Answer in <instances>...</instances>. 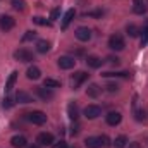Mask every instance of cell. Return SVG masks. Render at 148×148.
I'll return each instance as SVG.
<instances>
[{"instance_id":"obj_3","label":"cell","mask_w":148,"mask_h":148,"mask_svg":"<svg viewBox=\"0 0 148 148\" xmlns=\"http://www.w3.org/2000/svg\"><path fill=\"white\" fill-rule=\"evenodd\" d=\"M14 59L19 62H31L33 60V52L26 50V48H19L14 52Z\"/></svg>"},{"instance_id":"obj_19","label":"cell","mask_w":148,"mask_h":148,"mask_svg":"<svg viewBox=\"0 0 148 148\" xmlns=\"http://www.w3.org/2000/svg\"><path fill=\"white\" fill-rule=\"evenodd\" d=\"M100 91H102V88H100L98 84H90L88 90H86V95L91 97V98H97V97L100 95Z\"/></svg>"},{"instance_id":"obj_29","label":"cell","mask_w":148,"mask_h":148,"mask_svg":"<svg viewBox=\"0 0 148 148\" xmlns=\"http://www.w3.org/2000/svg\"><path fill=\"white\" fill-rule=\"evenodd\" d=\"M148 43V21L145 23V28H143V36H141V47H145Z\"/></svg>"},{"instance_id":"obj_31","label":"cell","mask_w":148,"mask_h":148,"mask_svg":"<svg viewBox=\"0 0 148 148\" xmlns=\"http://www.w3.org/2000/svg\"><path fill=\"white\" fill-rule=\"evenodd\" d=\"M14 105V100L10 98V97H7V98H3V102H2V107L3 109H10Z\"/></svg>"},{"instance_id":"obj_16","label":"cell","mask_w":148,"mask_h":148,"mask_svg":"<svg viewBox=\"0 0 148 148\" xmlns=\"http://www.w3.org/2000/svg\"><path fill=\"white\" fill-rule=\"evenodd\" d=\"M17 71H12L10 73V76H9V79H7V83H5V91L9 93L12 88H14V84H16V81H17Z\"/></svg>"},{"instance_id":"obj_32","label":"cell","mask_w":148,"mask_h":148,"mask_svg":"<svg viewBox=\"0 0 148 148\" xmlns=\"http://www.w3.org/2000/svg\"><path fill=\"white\" fill-rule=\"evenodd\" d=\"M136 112V121H145L147 119V112L145 110H138V109H134Z\"/></svg>"},{"instance_id":"obj_34","label":"cell","mask_w":148,"mask_h":148,"mask_svg":"<svg viewBox=\"0 0 148 148\" xmlns=\"http://www.w3.org/2000/svg\"><path fill=\"white\" fill-rule=\"evenodd\" d=\"M52 147H53V148H67V143L60 140V141H57V143L53 141V145H52Z\"/></svg>"},{"instance_id":"obj_23","label":"cell","mask_w":148,"mask_h":148,"mask_svg":"<svg viewBox=\"0 0 148 148\" xmlns=\"http://www.w3.org/2000/svg\"><path fill=\"white\" fill-rule=\"evenodd\" d=\"M127 145V138L124 136V134H121V136H117L115 140H114V147L115 148H124Z\"/></svg>"},{"instance_id":"obj_17","label":"cell","mask_w":148,"mask_h":148,"mask_svg":"<svg viewBox=\"0 0 148 148\" xmlns=\"http://www.w3.org/2000/svg\"><path fill=\"white\" fill-rule=\"evenodd\" d=\"M67 114H69V119L71 121H77V117H79V110H77V105L71 102L69 103V107H67Z\"/></svg>"},{"instance_id":"obj_5","label":"cell","mask_w":148,"mask_h":148,"mask_svg":"<svg viewBox=\"0 0 148 148\" xmlns=\"http://www.w3.org/2000/svg\"><path fill=\"white\" fill-rule=\"evenodd\" d=\"M74 35H76V38H77L79 41H90V40H91V29L81 26V28H77V29L74 31Z\"/></svg>"},{"instance_id":"obj_41","label":"cell","mask_w":148,"mask_h":148,"mask_svg":"<svg viewBox=\"0 0 148 148\" xmlns=\"http://www.w3.org/2000/svg\"><path fill=\"white\" fill-rule=\"evenodd\" d=\"M28 148H40V147H36V145H31V147H28Z\"/></svg>"},{"instance_id":"obj_37","label":"cell","mask_w":148,"mask_h":148,"mask_svg":"<svg viewBox=\"0 0 148 148\" xmlns=\"http://www.w3.org/2000/svg\"><path fill=\"white\" fill-rule=\"evenodd\" d=\"M100 143H102V147H107L109 145V138L103 134V136H100Z\"/></svg>"},{"instance_id":"obj_18","label":"cell","mask_w":148,"mask_h":148,"mask_svg":"<svg viewBox=\"0 0 148 148\" xmlns=\"http://www.w3.org/2000/svg\"><path fill=\"white\" fill-rule=\"evenodd\" d=\"M48 50H50V41H47V40H38L36 41V52L47 53Z\"/></svg>"},{"instance_id":"obj_35","label":"cell","mask_w":148,"mask_h":148,"mask_svg":"<svg viewBox=\"0 0 148 148\" xmlns=\"http://www.w3.org/2000/svg\"><path fill=\"white\" fill-rule=\"evenodd\" d=\"M59 16H60V9H53V10L50 12V17H52V19H59Z\"/></svg>"},{"instance_id":"obj_24","label":"cell","mask_w":148,"mask_h":148,"mask_svg":"<svg viewBox=\"0 0 148 148\" xmlns=\"http://www.w3.org/2000/svg\"><path fill=\"white\" fill-rule=\"evenodd\" d=\"M43 86H45V88H60V81L52 79V77H47V79L43 81Z\"/></svg>"},{"instance_id":"obj_7","label":"cell","mask_w":148,"mask_h":148,"mask_svg":"<svg viewBox=\"0 0 148 148\" xmlns=\"http://www.w3.org/2000/svg\"><path fill=\"white\" fill-rule=\"evenodd\" d=\"M98 115H102V109L98 105H88L84 109V117L86 119H97Z\"/></svg>"},{"instance_id":"obj_30","label":"cell","mask_w":148,"mask_h":148,"mask_svg":"<svg viewBox=\"0 0 148 148\" xmlns=\"http://www.w3.org/2000/svg\"><path fill=\"white\" fill-rule=\"evenodd\" d=\"M35 38H36V33H35V31H26L24 36H23V41H31V40H35Z\"/></svg>"},{"instance_id":"obj_2","label":"cell","mask_w":148,"mask_h":148,"mask_svg":"<svg viewBox=\"0 0 148 148\" xmlns=\"http://www.w3.org/2000/svg\"><path fill=\"white\" fill-rule=\"evenodd\" d=\"M86 79H88V73H84V71H77V73H74L73 77H71V86H73L74 90H77Z\"/></svg>"},{"instance_id":"obj_36","label":"cell","mask_w":148,"mask_h":148,"mask_svg":"<svg viewBox=\"0 0 148 148\" xmlns=\"http://www.w3.org/2000/svg\"><path fill=\"white\" fill-rule=\"evenodd\" d=\"M103 14V10H93V12H86V16H95V17H100Z\"/></svg>"},{"instance_id":"obj_11","label":"cell","mask_w":148,"mask_h":148,"mask_svg":"<svg viewBox=\"0 0 148 148\" xmlns=\"http://www.w3.org/2000/svg\"><path fill=\"white\" fill-rule=\"evenodd\" d=\"M86 64H88V67H91V69H98V67H102L103 60H102L100 57H97V55H88V57H86Z\"/></svg>"},{"instance_id":"obj_12","label":"cell","mask_w":148,"mask_h":148,"mask_svg":"<svg viewBox=\"0 0 148 148\" xmlns=\"http://www.w3.org/2000/svg\"><path fill=\"white\" fill-rule=\"evenodd\" d=\"M121 119H122V115H121L119 112H109L107 117H105V121H107L109 126H117V124L121 122Z\"/></svg>"},{"instance_id":"obj_14","label":"cell","mask_w":148,"mask_h":148,"mask_svg":"<svg viewBox=\"0 0 148 148\" xmlns=\"http://www.w3.org/2000/svg\"><path fill=\"white\" fill-rule=\"evenodd\" d=\"M26 76H28V79H31V81H36L41 77V71L38 69L36 66H31L28 71H26Z\"/></svg>"},{"instance_id":"obj_1","label":"cell","mask_w":148,"mask_h":148,"mask_svg":"<svg viewBox=\"0 0 148 148\" xmlns=\"http://www.w3.org/2000/svg\"><path fill=\"white\" fill-rule=\"evenodd\" d=\"M109 47H110L112 50H115V52H121V50H124V47H126V41H124V38L121 36V35H112L109 38Z\"/></svg>"},{"instance_id":"obj_27","label":"cell","mask_w":148,"mask_h":148,"mask_svg":"<svg viewBox=\"0 0 148 148\" xmlns=\"http://www.w3.org/2000/svg\"><path fill=\"white\" fill-rule=\"evenodd\" d=\"M33 23L38 24V26H52V23H50V21H47L45 17H40V16L33 17Z\"/></svg>"},{"instance_id":"obj_39","label":"cell","mask_w":148,"mask_h":148,"mask_svg":"<svg viewBox=\"0 0 148 148\" xmlns=\"http://www.w3.org/2000/svg\"><path fill=\"white\" fill-rule=\"evenodd\" d=\"M77 131H79V126H77V124H73V129H71V134H77Z\"/></svg>"},{"instance_id":"obj_42","label":"cell","mask_w":148,"mask_h":148,"mask_svg":"<svg viewBox=\"0 0 148 148\" xmlns=\"http://www.w3.org/2000/svg\"><path fill=\"white\" fill-rule=\"evenodd\" d=\"M138 2H141V0H134V3H138Z\"/></svg>"},{"instance_id":"obj_4","label":"cell","mask_w":148,"mask_h":148,"mask_svg":"<svg viewBox=\"0 0 148 148\" xmlns=\"http://www.w3.org/2000/svg\"><path fill=\"white\" fill-rule=\"evenodd\" d=\"M28 119H29L33 124H36V126H41V124L47 122V115H45V112H41V110L29 112V114H28Z\"/></svg>"},{"instance_id":"obj_26","label":"cell","mask_w":148,"mask_h":148,"mask_svg":"<svg viewBox=\"0 0 148 148\" xmlns=\"http://www.w3.org/2000/svg\"><path fill=\"white\" fill-rule=\"evenodd\" d=\"M133 12H134V14H145V12H147V5H145L143 2H138V3H134Z\"/></svg>"},{"instance_id":"obj_22","label":"cell","mask_w":148,"mask_h":148,"mask_svg":"<svg viewBox=\"0 0 148 148\" xmlns=\"http://www.w3.org/2000/svg\"><path fill=\"white\" fill-rule=\"evenodd\" d=\"M126 33L131 38H136L140 35V28H138L136 24H127V26H126Z\"/></svg>"},{"instance_id":"obj_25","label":"cell","mask_w":148,"mask_h":148,"mask_svg":"<svg viewBox=\"0 0 148 148\" xmlns=\"http://www.w3.org/2000/svg\"><path fill=\"white\" fill-rule=\"evenodd\" d=\"M103 77H129L127 71H121V73H103Z\"/></svg>"},{"instance_id":"obj_15","label":"cell","mask_w":148,"mask_h":148,"mask_svg":"<svg viewBox=\"0 0 148 148\" xmlns=\"http://www.w3.org/2000/svg\"><path fill=\"white\" fill-rule=\"evenodd\" d=\"M10 145H12L14 148H26L28 141H26L24 136H14V138L10 140Z\"/></svg>"},{"instance_id":"obj_9","label":"cell","mask_w":148,"mask_h":148,"mask_svg":"<svg viewBox=\"0 0 148 148\" xmlns=\"http://www.w3.org/2000/svg\"><path fill=\"white\" fill-rule=\"evenodd\" d=\"M14 24H16V21H14L10 16H2V17H0V29H2V31H9V29H12Z\"/></svg>"},{"instance_id":"obj_33","label":"cell","mask_w":148,"mask_h":148,"mask_svg":"<svg viewBox=\"0 0 148 148\" xmlns=\"http://www.w3.org/2000/svg\"><path fill=\"white\" fill-rule=\"evenodd\" d=\"M105 88H107V91H109V93H114V91H117V88H119V86H117L115 83H109Z\"/></svg>"},{"instance_id":"obj_13","label":"cell","mask_w":148,"mask_h":148,"mask_svg":"<svg viewBox=\"0 0 148 148\" xmlns=\"http://www.w3.org/2000/svg\"><path fill=\"white\" fill-rule=\"evenodd\" d=\"M16 100L19 103H31L33 102V97L29 93H26V91H17L16 93Z\"/></svg>"},{"instance_id":"obj_20","label":"cell","mask_w":148,"mask_h":148,"mask_svg":"<svg viewBox=\"0 0 148 148\" xmlns=\"http://www.w3.org/2000/svg\"><path fill=\"white\" fill-rule=\"evenodd\" d=\"M84 145H86V148H100L102 147L100 138H93V136L86 138V140H84Z\"/></svg>"},{"instance_id":"obj_6","label":"cell","mask_w":148,"mask_h":148,"mask_svg":"<svg viewBox=\"0 0 148 148\" xmlns=\"http://www.w3.org/2000/svg\"><path fill=\"white\" fill-rule=\"evenodd\" d=\"M74 64H76V60H74L73 57H69V55H64V57H60L59 60H57V66L60 67V69H73Z\"/></svg>"},{"instance_id":"obj_10","label":"cell","mask_w":148,"mask_h":148,"mask_svg":"<svg viewBox=\"0 0 148 148\" xmlns=\"http://www.w3.org/2000/svg\"><path fill=\"white\" fill-rule=\"evenodd\" d=\"M36 95L41 98V100H52L53 98V93L50 91V88H45V86H38L36 88Z\"/></svg>"},{"instance_id":"obj_40","label":"cell","mask_w":148,"mask_h":148,"mask_svg":"<svg viewBox=\"0 0 148 148\" xmlns=\"http://www.w3.org/2000/svg\"><path fill=\"white\" fill-rule=\"evenodd\" d=\"M129 148H140V143H131Z\"/></svg>"},{"instance_id":"obj_8","label":"cell","mask_w":148,"mask_h":148,"mask_svg":"<svg viewBox=\"0 0 148 148\" xmlns=\"http://www.w3.org/2000/svg\"><path fill=\"white\" fill-rule=\"evenodd\" d=\"M36 141L40 145H43V147H52L53 145V134H50V133H40Z\"/></svg>"},{"instance_id":"obj_21","label":"cell","mask_w":148,"mask_h":148,"mask_svg":"<svg viewBox=\"0 0 148 148\" xmlns=\"http://www.w3.org/2000/svg\"><path fill=\"white\" fill-rule=\"evenodd\" d=\"M74 14H76V10H74V9H69V10L66 12V16H64V19H62V29H66V28L69 26V23L73 21Z\"/></svg>"},{"instance_id":"obj_38","label":"cell","mask_w":148,"mask_h":148,"mask_svg":"<svg viewBox=\"0 0 148 148\" xmlns=\"http://www.w3.org/2000/svg\"><path fill=\"white\" fill-rule=\"evenodd\" d=\"M107 60H109V62H110L112 66H117V64H119V62H121V60H119V59H117V57H109V59H107Z\"/></svg>"},{"instance_id":"obj_28","label":"cell","mask_w":148,"mask_h":148,"mask_svg":"<svg viewBox=\"0 0 148 148\" xmlns=\"http://www.w3.org/2000/svg\"><path fill=\"white\" fill-rule=\"evenodd\" d=\"M12 7L16 10H24L26 9V2L24 0H12Z\"/></svg>"}]
</instances>
